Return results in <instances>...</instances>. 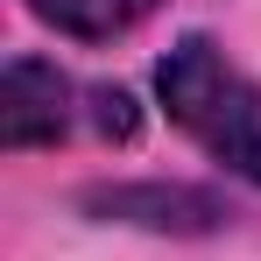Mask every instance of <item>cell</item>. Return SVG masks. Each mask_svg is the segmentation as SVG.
<instances>
[{
    "mask_svg": "<svg viewBox=\"0 0 261 261\" xmlns=\"http://www.w3.org/2000/svg\"><path fill=\"white\" fill-rule=\"evenodd\" d=\"M155 92L170 106V120L205 155H219L233 176L261 184V85L226 64L212 36H184V43L155 64Z\"/></svg>",
    "mask_w": 261,
    "mask_h": 261,
    "instance_id": "1",
    "label": "cell"
},
{
    "mask_svg": "<svg viewBox=\"0 0 261 261\" xmlns=\"http://www.w3.org/2000/svg\"><path fill=\"white\" fill-rule=\"evenodd\" d=\"M78 205L99 219H120V226H155V233H212L233 219L198 184H106V191H85Z\"/></svg>",
    "mask_w": 261,
    "mask_h": 261,
    "instance_id": "2",
    "label": "cell"
},
{
    "mask_svg": "<svg viewBox=\"0 0 261 261\" xmlns=\"http://www.w3.org/2000/svg\"><path fill=\"white\" fill-rule=\"evenodd\" d=\"M71 127V78L43 57H14L0 78V148H43Z\"/></svg>",
    "mask_w": 261,
    "mask_h": 261,
    "instance_id": "3",
    "label": "cell"
},
{
    "mask_svg": "<svg viewBox=\"0 0 261 261\" xmlns=\"http://www.w3.org/2000/svg\"><path fill=\"white\" fill-rule=\"evenodd\" d=\"M29 7L43 14L57 36H78V43H113V36L141 29L163 0H29Z\"/></svg>",
    "mask_w": 261,
    "mask_h": 261,
    "instance_id": "4",
    "label": "cell"
},
{
    "mask_svg": "<svg viewBox=\"0 0 261 261\" xmlns=\"http://www.w3.org/2000/svg\"><path fill=\"white\" fill-rule=\"evenodd\" d=\"M92 106H99V134H113V141L134 134V99L127 92H92Z\"/></svg>",
    "mask_w": 261,
    "mask_h": 261,
    "instance_id": "5",
    "label": "cell"
}]
</instances>
